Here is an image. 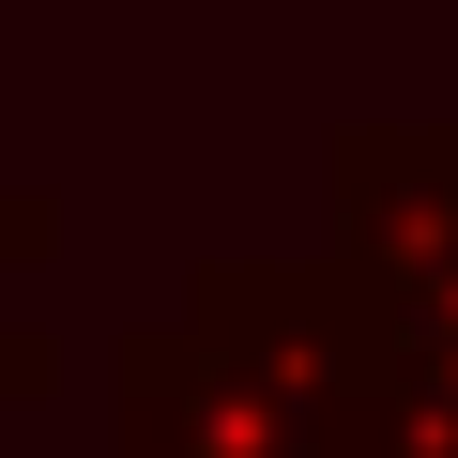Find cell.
I'll list each match as a JSON object with an SVG mask.
<instances>
[{
    "label": "cell",
    "mask_w": 458,
    "mask_h": 458,
    "mask_svg": "<svg viewBox=\"0 0 458 458\" xmlns=\"http://www.w3.org/2000/svg\"><path fill=\"white\" fill-rule=\"evenodd\" d=\"M107 458H382V367L336 260H199L183 321L107 352Z\"/></svg>",
    "instance_id": "1"
},
{
    "label": "cell",
    "mask_w": 458,
    "mask_h": 458,
    "mask_svg": "<svg viewBox=\"0 0 458 458\" xmlns=\"http://www.w3.org/2000/svg\"><path fill=\"white\" fill-rule=\"evenodd\" d=\"M321 183H336V229H321V260L367 291V276L428 260L443 229H458V123H336Z\"/></svg>",
    "instance_id": "2"
},
{
    "label": "cell",
    "mask_w": 458,
    "mask_h": 458,
    "mask_svg": "<svg viewBox=\"0 0 458 458\" xmlns=\"http://www.w3.org/2000/svg\"><path fill=\"white\" fill-rule=\"evenodd\" d=\"M352 306H367V367H382V428H443V412H458V229H443L428 260L367 276Z\"/></svg>",
    "instance_id": "3"
},
{
    "label": "cell",
    "mask_w": 458,
    "mask_h": 458,
    "mask_svg": "<svg viewBox=\"0 0 458 458\" xmlns=\"http://www.w3.org/2000/svg\"><path fill=\"white\" fill-rule=\"evenodd\" d=\"M47 245H62V199H47V183H0V276L47 260Z\"/></svg>",
    "instance_id": "4"
},
{
    "label": "cell",
    "mask_w": 458,
    "mask_h": 458,
    "mask_svg": "<svg viewBox=\"0 0 458 458\" xmlns=\"http://www.w3.org/2000/svg\"><path fill=\"white\" fill-rule=\"evenodd\" d=\"M382 458H458V412L443 428H382Z\"/></svg>",
    "instance_id": "5"
}]
</instances>
